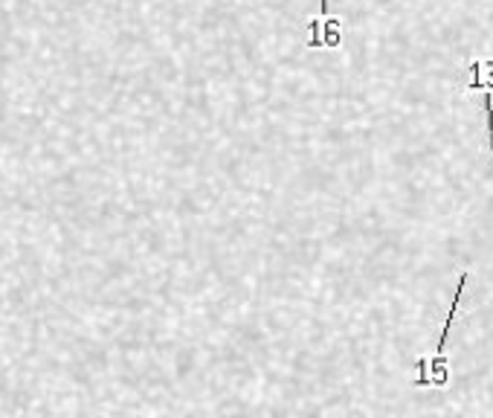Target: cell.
Returning a JSON list of instances; mask_svg holds the SVG:
<instances>
[{"label":"cell","instance_id":"6da1fadb","mask_svg":"<svg viewBox=\"0 0 493 418\" xmlns=\"http://www.w3.org/2000/svg\"><path fill=\"white\" fill-rule=\"evenodd\" d=\"M467 279H470V273H464L459 276V288H455V297L450 302V311H447V319H444V331H441V337L435 343V354L433 358H421L415 363V369L421 375L415 378V386H435V389H444L450 384V363H447V354H444V346H447V337H450V328H453V319H455V311H459V302H462V293L467 288Z\"/></svg>","mask_w":493,"mask_h":418},{"label":"cell","instance_id":"7a4b0ae2","mask_svg":"<svg viewBox=\"0 0 493 418\" xmlns=\"http://www.w3.org/2000/svg\"><path fill=\"white\" fill-rule=\"evenodd\" d=\"M485 116H488V131H490V151H493V105H490V90L485 93Z\"/></svg>","mask_w":493,"mask_h":418},{"label":"cell","instance_id":"3957f363","mask_svg":"<svg viewBox=\"0 0 493 418\" xmlns=\"http://www.w3.org/2000/svg\"><path fill=\"white\" fill-rule=\"evenodd\" d=\"M323 15H328V0H323Z\"/></svg>","mask_w":493,"mask_h":418}]
</instances>
